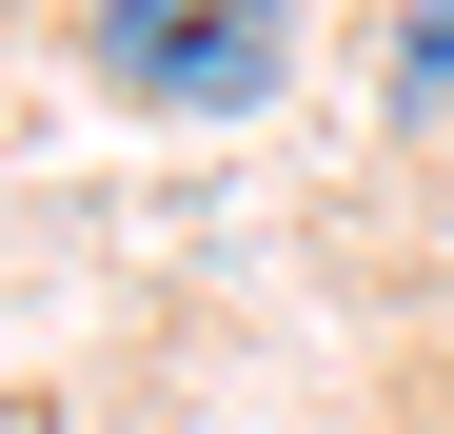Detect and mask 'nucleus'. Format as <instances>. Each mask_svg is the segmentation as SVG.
<instances>
[{"mask_svg": "<svg viewBox=\"0 0 454 434\" xmlns=\"http://www.w3.org/2000/svg\"><path fill=\"white\" fill-rule=\"evenodd\" d=\"M80 40H99L119 99H159V119H238V99H277L296 0H99Z\"/></svg>", "mask_w": 454, "mask_h": 434, "instance_id": "f257e3e1", "label": "nucleus"}, {"mask_svg": "<svg viewBox=\"0 0 454 434\" xmlns=\"http://www.w3.org/2000/svg\"><path fill=\"white\" fill-rule=\"evenodd\" d=\"M395 99H415V119L454 99V0H415V20H395Z\"/></svg>", "mask_w": 454, "mask_h": 434, "instance_id": "f03ea898", "label": "nucleus"}]
</instances>
